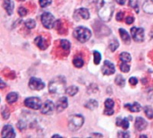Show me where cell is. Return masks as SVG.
Instances as JSON below:
<instances>
[{"label": "cell", "mask_w": 153, "mask_h": 138, "mask_svg": "<svg viewBox=\"0 0 153 138\" xmlns=\"http://www.w3.org/2000/svg\"><path fill=\"white\" fill-rule=\"evenodd\" d=\"M96 7L98 15L102 21L108 22L111 20L115 10L114 0H97Z\"/></svg>", "instance_id": "6da1fadb"}, {"label": "cell", "mask_w": 153, "mask_h": 138, "mask_svg": "<svg viewBox=\"0 0 153 138\" xmlns=\"http://www.w3.org/2000/svg\"><path fill=\"white\" fill-rule=\"evenodd\" d=\"M66 83L65 79L63 76H57L54 78L52 81H50L48 84V90L49 92L52 94H57L61 95L65 92L66 91Z\"/></svg>", "instance_id": "7a4b0ae2"}, {"label": "cell", "mask_w": 153, "mask_h": 138, "mask_svg": "<svg viewBox=\"0 0 153 138\" xmlns=\"http://www.w3.org/2000/svg\"><path fill=\"white\" fill-rule=\"evenodd\" d=\"M74 37L80 42L84 43L88 41L91 37V31L90 29L83 27V26H79L74 29Z\"/></svg>", "instance_id": "3957f363"}, {"label": "cell", "mask_w": 153, "mask_h": 138, "mask_svg": "<svg viewBox=\"0 0 153 138\" xmlns=\"http://www.w3.org/2000/svg\"><path fill=\"white\" fill-rule=\"evenodd\" d=\"M83 123H84V118L82 117V115H79V114L72 115L70 116L68 120V128L72 132H76L82 127Z\"/></svg>", "instance_id": "277c9868"}, {"label": "cell", "mask_w": 153, "mask_h": 138, "mask_svg": "<svg viewBox=\"0 0 153 138\" xmlns=\"http://www.w3.org/2000/svg\"><path fill=\"white\" fill-rule=\"evenodd\" d=\"M24 105L31 110H39L42 107V101L38 97H30L24 101Z\"/></svg>", "instance_id": "5b68a950"}, {"label": "cell", "mask_w": 153, "mask_h": 138, "mask_svg": "<svg viewBox=\"0 0 153 138\" xmlns=\"http://www.w3.org/2000/svg\"><path fill=\"white\" fill-rule=\"evenodd\" d=\"M41 22L46 29H52L55 25V17L50 13H44L41 15Z\"/></svg>", "instance_id": "8992f818"}, {"label": "cell", "mask_w": 153, "mask_h": 138, "mask_svg": "<svg viewBox=\"0 0 153 138\" xmlns=\"http://www.w3.org/2000/svg\"><path fill=\"white\" fill-rule=\"evenodd\" d=\"M131 36L136 42H143L144 40V30L139 27H133L131 29Z\"/></svg>", "instance_id": "52a82bcc"}, {"label": "cell", "mask_w": 153, "mask_h": 138, "mask_svg": "<svg viewBox=\"0 0 153 138\" xmlns=\"http://www.w3.org/2000/svg\"><path fill=\"white\" fill-rule=\"evenodd\" d=\"M29 87L33 91H39L44 89L45 84L43 81L37 77H31L29 81Z\"/></svg>", "instance_id": "ba28073f"}, {"label": "cell", "mask_w": 153, "mask_h": 138, "mask_svg": "<svg viewBox=\"0 0 153 138\" xmlns=\"http://www.w3.org/2000/svg\"><path fill=\"white\" fill-rule=\"evenodd\" d=\"M101 72L103 75H111L113 74H115L116 72V67H115V65L108 61V60H106L103 64V66L101 68Z\"/></svg>", "instance_id": "9c48e42d"}, {"label": "cell", "mask_w": 153, "mask_h": 138, "mask_svg": "<svg viewBox=\"0 0 153 138\" xmlns=\"http://www.w3.org/2000/svg\"><path fill=\"white\" fill-rule=\"evenodd\" d=\"M1 137L2 138H14L15 137V133H14V129L11 125H5L3 129H2V133H1Z\"/></svg>", "instance_id": "30bf717a"}, {"label": "cell", "mask_w": 153, "mask_h": 138, "mask_svg": "<svg viewBox=\"0 0 153 138\" xmlns=\"http://www.w3.org/2000/svg\"><path fill=\"white\" fill-rule=\"evenodd\" d=\"M55 109V105L53 103V101H47L46 102H44V104L41 107V113L44 115H50L53 113Z\"/></svg>", "instance_id": "8fae6325"}, {"label": "cell", "mask_w": 153, "mask_h": 138, "mask_svg": "<svg viewBox=\"0 0 153 138\" xmlns=\"http://www.w3.org/2000/svg\"><path fill=\"white\" fill-rule=\"evenodd\" d=\"M67 107H68V100H67V98L65 97V96L61 97V98L57 101V102H56V110L57 112H62V111L65 110Z\"/></svg>", "instance_id": "7c38bea8"}, {"label": "cell", "mask_w": 153, "mask_h": 138, "mask_svg": "<svg viewBox=\"0 0 153 138\" xmlns=\"http://www.w3.org/2000/svg\"><path fill=\"white\" fill-rule=\"evenodd\" d=\"M147 126H148V123L146 122V120L144 119H143L141 117L136 118L134 127H135V129L137 131H143V130H145Z\"/></svg>", "instance_id": "4fadbf2b"}, {"label": "cell", "mask_w": 153, "mask_h": 138, "mask_svg": "<svg viewBox=\"0 0 153 138\" xmlns=\"http://www.w3.org/2000/svg\"><path fill=\"white\" fill-rule=\"evenodd\" d=\"M114 106H115V102L112 99H107L105 101V107H106V110H105V114L108 116H111L114 114Z\"/></svg>", "instance_id": "5bb4252c"}, {"label": "cell", "mask_w": 153, "mask_h": 138, "mask_svg": "<svg viewBox=\"0 0 153 138\" xmlns=\"http://www.w3.org/2000/svg\"><path fill=\"white\" fill-rule=\"evenodd\" d=\"M34 42L41 50H45L48 48V42L44 37H41V36L36 37V39L34 40Z\"/></svg>", "instance_id": "9a60e30c"}, {"label": "cell", "mask_w": 153, "mask_h": 138, "mask_svg": "<svg viewBox=\"0 0 153 138\" xmlns=\"http://www.w3.org/2000/svg\"><path fill=\"white\" fill-rule=\"evenodd\" d=\"M3 7L4 8V10L9 15H12L13 12V8H14V3L13 2V0H4Z\"/></svg>", "instance_id": "2e32d148"}, {"label": "cell", "mask_w": 153, "mask_h": 138, "mask_svg": "<svg viewBox=\"0 0 153 138\" xmlns=\"http://www.w3.org/2000/svg\"><path fill=\"white\" fill-rule=\"evenodd\" d=\"M75 13H77L79 15V20L80 19L88 20L90 18V12L86 8H80V9L76 10Z\"/></svg>", "instance_id": "e0dca14e"}, {"label": "cell", "mask_w": 153, "mask_h": 138, "mask_svg": "<svg viewBox=\"0 0 153 138\" xmlns=\"http://www.w3.org/2000/svg\"><path fill=\"white\" fill-rule=\"evenodd\" d=\"M119 33H120V36L123 40V41L126 44V45H129L131 43V37L129 35V33L125 30V29H119Z\"/></svg>", "instance_id": "ac0fdd59"}, {"label": "cell", "mask_w": 153, "mask_h": 138, "mask_svg": "<svg viewBox=\"0 0 153 138\" xmlns=\"http://www.w3.org/2000/svg\"><path fill=\"white\" fill-rule=\"evenodd\" d=\"M143 9L147 13H153V1L146 0L143 4Z\"/></svg>", "instance_id": "d6986e66"}, {"label": "cell", "mask_w": 153, "mask_h": 138, "mask_svg": "<svg viewBox=\"0 0 153 138\" xmlns=\"http://www.w3.org/2000/svg\"><path fill=\"white\" fill-rule=\"evenodd\" d=\"M125 107L127 108L132 112H139L142 110V107H141V105L138 102H134L133 104H126Z\"/></svg>", "instance_id": "ffe728a7"}, {"label": "cell", "mask_w": 153, "mask_h": 138, "mask_svg": "<svg viewBox=\"0 0 153 138\" xmlns=\"http://www.w3.org/2000/svg\"><path fill=\"white\" fill-rule=\"evenodd\" d=\"M18 100V93L17 92H10L6 96V101L10 104L16 102Z\"/></svg>", "instance_id": "44dd1931"}, {"label": "cell", "mask_w": 153, "mask_h": 138, "mask_svg": "<svg viewBox=\"0 0 153 138\" xmlns=\"http://www.w3.org/2000/svg\"><path fill=\"white\" fill-rule=\"evenodd\" d=\"M84 106H85L87 109H89V110H96V109L98 108L99 104H98V101H97L96 100H90V101H88L85 103Z\"/></svg>", "instance_id": "7402d4cb"}, {"label": "cell", "mask_w": 153, "mask_h": 138, "mask_svg": "<svg viewBox=\"0 0 153 138\" xmlns=\"http://www.w3.org/2000/svg\"><path fill=\"white\" fill-rule=\"evenodd\" d=\"M119 59L121 60V62H125V63H129L132 60V57L128 52H122L119 55Z\"/></svg>", "instance_id": "603a6c76"}, {"label": "cell", "mask_w": 153, "mask_h": 138, "mask_svg": "<svg viewBox=\"0 0 153 138\" xmlns=\"http://www.w3.org/2000/svg\"><path fill=\"white\" fill-rule=\"evenodd\" d=\"M73 64H74V66L75 67H77V68H81V67L84 65V61H83V59H82V57L77 56V57H75L74 58V60H73Z\"/></svg>", "instance_id": "cb8c5ba5"}, {"label": "cell", "mask_w": 153, "mask_h": 138, "mask_svg": "<svg viewBox=\"0 0 153 138\" xmlns=\"http://www.w3.org/2000/svg\"><path fill=\"white\" fill-rule=\"evenodd\" d=\"M79 92V88L77 86H70L68 88H66V91H65V93L67 95H70V96H74L77 92Z\"/></svg>", "instance_id": "d4e9b609"}, {"label": "cell", "mask_w": 153, "mask_h": 138, "mask_svg": "<svg viewBox=\"0 0 153 138\" xmlns=\"http://www.w3.org/2000/svg\"><path fill=\"white\" fill-rule=\"evenodd\" d=\"M119 47V42L117 39H113L109 41V48L111 51H116Z\"/></svg>", "instance_id": "484cf974"}, {"label": "cell", "mask_w": 153, "mask_h": 138, "mask_svg": "<svg viewBox=\"0 0 153 138\" xmlns=\"http://www.w3.org/2000/svg\"><path fill=\"white\" fill-rule=\"evenodd\" d=\"M115 83H116V84H117L119 87H124L125 84H126V80H125V78H124L121 75H117V77H116Z\"/></svg>", "instance_id": "4316f807"}, {"label": "cell", "mask_w": 153, "mask_h": 138, "mask_svg": "<svg viewBox=\"0 0 153 138\" xmlns=\"http://www.w3.org/2000/svg\"><path fill=\"white\" fill-rule=\"evenodd\" d=\"M60 46L65 51H69V49L71 48V44L67 40H60Z\"/></svg>", "instance_id": "83f0119b"}, {"label": "cell", "mask_w": 153, "mask_h": 138, "mask_svg": "<svg viewBox=\"0 0 153 138\" xmlns=\"http://www.w3.org/2000/svg\"><path fill=\"white\" fill-rule=\"evenodd\" d=\"M143 110L148 119H153V109L151 106H145L143 108Z\"/></svg>", "instance_id": "f1b7e54d"}, {"label": "cell", "mask_w": 153, "mask_h": 138, "mask_svg": "<svg viewBox=\"0 0 153 138\" xmlns=\"http://www.w3.org/2000/svg\"><path fill=\"white\" fill-rule=\"evenodd\" d=\"M25 26L28 28V29H33V28H35V26H36V22L33 20V19H29V20H27L26 22H25Z\"/></svg>", "instance_id": "f546056e"}, {"label": "cell", "mask_w": 153, "mask_h": 138, "mask_svg": "<svg viewBox=\"0 0 153 138\" xmlns=\"http://www.w3.org/2000/svg\"><path fill=\"white\" fill-rule=\"evenodd\" d=\"M93 56H94V63L95 65H99L101 61V55L100 53H99L97 50L93 51Z\"/></svg>", "instance_id": "4dcf8cb0"}, {"label": "cell", "mask_w": 153, "mask_h": 138, "mask_svg": "<svg viewBox=\"0 0 153 138\" xmlns=\"http://www.w3.org/2000/svg\"><path fill=\"white\" fill-rule=\"evenodd\" d=\"M120 70L124 73H128L130 71V66L128 65V63H125V62H122L120 64Z\"/></svg>", "instance_id": "1f68e13d"}, {"label": "cell", "mask_w": 153, "mask_h": 138, "mask_svg": "<svg viewBox=\"0 0 153 138\" xmlns=\"http://www.w3.org/2000/svg\"><path fill=\"white\" fill-rule=\"evenodd\" d=\"M129 6L134 9L136 12H138V6H139V0H129Z\"/></svg>", "instance_id": "d6a6232c"}, {"label": "cell", "mask_w": 153, "mask_h": 138, "mask_svg": "<svg viewBox=\"0 0 153 138\" xmlns=\"http://www.w3.org/2000/svg\"><path fill=\"white\" fill-rule=\"evenodd\" d=\"M39 3L42 8H45V7H48V5L51 4L52 0H39Z\"/></svg>", "instance_id": "836d02e7"}, {"label": "cell", "mask_w": 153, "mask_h": 138, "mask_svg": "<svg viewBox=\"0 0 153 138\" xmlns=\"http://www.w3.org/2000/svg\"><path fill=\"white\" fill-rule=\"evenodd\" d=\"M129 126H130V124H129V119H122L120 127H122L124 129L126 130V129L129 128Z\"/></svg>", "instance_id": "e575fe53"}, {"label": "cell", "mask_w": 153, "mask_h": 138, "mask_svg": "<svg viewBox=\"0 0 153 138\" xmlns=\"http://www.w3.org/2000/svg\"><path fill=\"white\" fill-rule=\"evenodd\" d=\"M27 13H28L27 9H25L24 7H19V9H18V13H19L20 16H25V15L27 14Z\"/></svg>", "instance_id": "d590c367"}, {"label": "cell", "mask_w": 153, "mask_h": 138, "mask_svg": "<svg viewBox=\"0 0 153 138\" xmlns=\"http://www.w3.org/2000/svg\"><path fill=\"white\" fill-rule=\"evenodd\" d=\"M117 137H118L127 138L130 137V134H129L128 132H126V131H119L118 134H117Z\"/></svg>", "instance_id": "8d00e7d4"}, {"label": "cell", "mask_w": 153, "mask_h": 138, "mask_svg": "<svg viewBox=\"0 0 153 138\" xmlns=\"http://www.w3.org/2000/svg\"><path fill=\"white\" fill-rule=\"evenodd\" d=\"M17 127H18V128H19L20 130H23V129L26 128L27 125H26L23 121H19L18 124H17Z\"/></svg>", "instance_id": "74e56055"}, {"label": "cell", "mask_w": 153, "mask_h": 138, "mask_svg": "<svg viewBox=\"0 0 153 138\" xmlns=\"http://www.w3.org/2000/svg\"><path fill=\"white\" fill-rule=\"evenodd\" d=\"M7 110H8V109H7ZM7 110H4L3 112H2V116H3V119H7L9 118L10 112H9Z\"/></svg>", "instance_id": "f35d334b"}, {"label": "cell", "mask_w": 153, "mask_h": 138, "mask_svg": "<svg viewBox=\"0 0 153 138\" xmlns=\"http://www.w3.org/2000/svg\"><path fill=\"white\" fill-rule=\"evenodd\" d=\"M134 22V16H127L126 17V22L127 23V24H132L133 22Z\"/></svg>", "instance_id": "ab89813d"}, {"label": "cell", "mask_w": 153, "mask_h": 138, "mask_svg": "<svg viewBox=\"0 0 153 138\" xmlns=\"http://www.w3.org/2000/svg\"><path fill=\"white\" fill-rule=\"evenodd\" d=\"M129 83L132 84V85H136L137 83H138V79L136 77H131L129 79Z\"/></svg>", "instance_id": "60d3db41"}, {"label": "cell", "mask_w": 153, "mask_h": 138, "mask_svg": "<svg viewBox=\"0 0 153 138\" xmlns=\"http://www.w3.org/2000/svg\"><path fill=\"white\" fill-rule=\"evenodd\" d=\"M123 16H124V13H122V12H119V13H117L116 19H117L118 22H121V21L123 20Z\"/></svg>", "instance_id": "b9f144b4"}, {"label": "cell", "mask_w": 153, "mask_h": 138, "mask_svg": "<svg viewBox=\"0 0 153 138\" xmlns=\"http://www.w3.org/2000/svg\"><path fill=\"white\" fill-rule=\"evenodd\" d=\"M126 1V0H116V2H117L119 4H122V5H123V4H125Z\"/></svg>", "instance_id": "7bdbcfd3"}, {"label": "cell", "mask_w": 153, "mask_h": 138, "mask_svg": "<svg viewBox=\"0 0 153 138\" xmlns=\"http://www.w3.org/2000/svg\"><path fill=\"white\" fill-rule=\"evenodd\" d=\"M0 83H1V88H2V89H3V88H4L5 84L4 83V81H3V80H1V81H0Z\"/></svg>", "instance_id": "ee69618b"}, {"label": "cell", "mask_w": 153, "mask_h": 138, "mask_svg": "<svg viewBox=\"0 0 153 138\" xmlns=\"http://www.w3.org/2000/svg\"><path fill=\"white\" fill-rule=\"evenodd\" d=\"M91 137H103L101 134H91Z\"/></svg>", "instance_id": "f6af8a7d"}, {"label": "cell", "mask_w": 153, "mask_h": 138, "mask_svg": "<svg viewBox=\"0 0 153 138\" xmlns=\"http://www.w3.org/2000/svg\"><path fill=\"white\" fill-rule=\"evenodd\" d=\"M60 137L61 136H59V135H54V136H53V137Z\"/></svg>", "instance_id": "bcb514c9"}, {"label": "cell", "mask_w": 153, "mask_h": 138, "mask_svg": "<svg viewBox=\"0 0 153 138\" xmlns=\"http://www.w3.org/2000/svg\"><path fill=\"white\" fill-rule=\"evenodd\" d=\"M22 1H24V0H22Z\"/></svg>", "instance_id": "7dc6e473"}, {"label": "cell", "mask_w": 153, "mask_h": 138, "mask_svg": "<svg viewBox=\"0 0 153 138\" xmlns=\"http://www.w3.org/2000/svg\"><path fill=\"white\" fill-rule=\"evenodd\" d=\"M152 1H153V0H152Z\"/></svg>", "instance_id": "c3c4849f"}]
</instances>
